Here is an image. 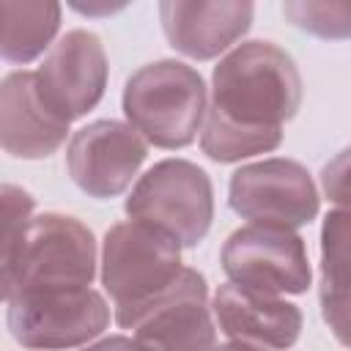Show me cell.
<instances>
[{
    "label": "cell",
    "mask_w": 351,
    "mask_h": 351,
    "mask_svg": "<svg viewBox=\"0 0 351 351\" xmlns=\"http://www.w3.org/2000/svg\"><path fill=\"white\" fill-rule=\"evenodd\" d=\"M299 104L302 77L293 58L271 41H247L214 66L206 112L244 129H280Z\"/></svg>",
    "instance_id": "cell-1"
},
{
    "label": "cell",
    "mask_w": 351,
    "mask_h": 351,
    "mask_svg": "<svg viewBox=\"0 0 351 351\" xmlns=\"http://www.w3.org/2000/svg\"><path fill=\"white\" fill-rule=\"evenodd\" d=\"M3 263V299L88 288L96 274V241L93 233L74 217L41 214L33 217L22 239Z\"/></svg>",
    "instance_id": "cell-2"
},
{
    "label": "cell",
    "mask_w": 351,
    "mask_h": 351,
    "mask_svg": "<svg viewBox=\"0 0 351 351\" xmlns=\"http://www.w3.org/2000/svg\"><path fill=\"white\" fill-rule=\"evenodd\" d=\"M181 244L145 222H118L101 247V282L115 302V321L129 329L140 310L165 296L181 277Z\"/></svg>",
    "instance_id": "cell-3"
},
{
    "label": "cell",
    "mask_w": 351,
    "mask_h": 351,
    "mask_svg": "<svg viewBox=\"0 0 351 351\" xmlns=\"http://www.w3.org/2000/svg\"><path fill=\"white\" fill-rule=\"evenodd\" d=\"M203 77L181 60H156L137 69L123 88V112L148 143L184 148L206 121Z\"/></svg>",
    "instance_id": "cell-4"
},
{
    "label": "cell",
    "mask_w": 351,
    "mask_h": 351,
    "mask_svg": "<svg viewBox=\"0 0 351 351\" xmlns=\"http://www.w3.org/2000/svg\"><path fill=\"white\" fill-rule=\"evenodd\" d=\"M126 214L162 230L181 247H195L211 228V181L186 159H165L134 184L126 197Z\"/></svg>",
    "instance_id": "cell-5"
},
{
    "label": "cell",
    "mask_w": 351,
    "mask_h": 351,
    "mask_svg": "<svg viewBox=\"0 0 351 351\" xmlns=\"http://www.w3.org/2000/svg\"><path fill=\"white\" fill-rule=\"evenodd\" d=\"M8 304L11 337L25 348H71L104 332L110 310L93 288L38 291L14 296Z\"/></svg>",
    "instance_id": "cell-6"
},
{
    "label": "cell",
    "mask_w": 351,
    "mask_h": 351,
    "mask_svg": "<svg viewBox=\"0 0 351 351\" xmlns=\"http://www.w3.org/2000/svg\"><path fill=\"white\" fill-rule=\"evenodd\" d=\"M222 269L230 282L277 296L302 293L310 285V261L302 236L277 225H247L228 236Z\"/></svg>",
    "instance_id": "cell-7"
},
{
    "label": "cell",
    "mask_w": 351,
    "mask_h": 351,
    "mask_svg": "<svg viewBox=\"0 0 351 351\" xmlns=\"http://www.w3.org/2000/svg\"><path fill=\"white\" fill-rule=\"evenodd\" d=\"M230 208L258 225L302 228L318 214V192L310 173L293 159L244 165L230 178Z\"/></svg>",
    "instance_id": "cell-8"
},
{
    "label": "cell",
    "mask_w": 351,
    "mask_h": 351,
    "mask_svg": "<svg viewBox=\"0 0 351 351\" xmlns=\"http://www.w3.org/2000/svg\"><path fill=\"white\" fill-rule=\"evenodd\" d=\"M36 85L47 107L63 118H82L99 104L107 88V55L90 30H69L36 71Z\"/></svg>",
    "instance_id": "cell-9"
},
{
    "label": "cell",
    "mask_w": 351,
    "mask_h": 351,
    "mask_svg": "<svg viewBox=\"0 0 351 351\" xmlns=\"http://www.w3.org/2000/svg\"><path fill=\"white\" fill-rule=\"evenodd\" d=\"M143 134L121 121H96L74 132L66 165L74 184L90 197L121 195L145 162Z\"/></svg>",
    "instance_id": "cell-10"
},
{
    "label": "cell",
    "mask_w": 351,
    "mask_h": 351,
    "mask_svg": "<svg viewBox=\"0 0 351 351\" xmlns=\"http://www.w3.org/2000/svg\"><path fill=\"white\" fill-rule=\"evenodd\" d=\"M206 280L184 269L178 282L151 302L129 324L134 337L151 351H214L217 332L206 307Z\"/></svg>",
    "instance_id": "cell-11"
},
{
    "label": "cell",
    "mask_w": 351,
    "mask_h": 351,
    "mask_svg": "<svg viewBox=\"0 0 351 351\" xmlns=\"http://www.w3.org/2000/svg\"><path fill=\"white\" fill-rule=\"evenodd\" d=\"M69 121L58 118L38 93L36 71H11L0 85V143L19 159H44L66 140Z\"/></svg>",
    "instance_id": "cell-12"
},
{
    "label": "cell",
    "mask_w": 351,
    "mask_h": 351,
    "mask_svg": "<svg viewBox=\"0 0 351 351\" xmlns=\"http://www.w3.org/2000/svg\"><path fill=\"white\" fill-rule=\"evenodd\" d=\"M159 19L167 41L178 52L195 60H208L247 33L252 22V3L165 0L159 5Z\"/></svg>",
    "instance_id": "cell-13"
},
{
    "label": "cell",
    "mask_w": 351,
    "mask_h": 351,
    "mask_svg": "<svg viewBox=\"0 0 351 351\" xmlns=\"http://www.w3.org/2000/svg\"><path fill=\"white\" fill-rule=\"evenodd\" d=\"M214 315L219 329L230 340H244L269 348H288L302 332V313L296 304L241 288L236 282L217 288Z\"/></svg>",
    "instance_id": "cell-14"
},
{
    "label": "cell",
    "mask_w": 351,
    "mask_h": 351,
    "mask_svg": "<svg viewBox=\"0 0 351 351\" xmlns=\"http://www.w3.org/2000/svg\"><path fill=\"white\" fill-rule=\"evenodd\" d=\"M60 27V5L52 0H0V52L11 63L38 58Z\"/></svg>",
    "instance_id": "cell-15"
},
{
    "label": "cell",
    "mask_w": 351,
    "mask_h": 351,
    "mask_svg": "<svg viewBox=\"0 0 351 351\" xmlns=\"http://www.w3.org/2000/svg\"><path fill=\"white\" fill-rule=\"evenodd\" d=\"M282 140L280 129H244L230 121H222L211 112H206L200 148L214 162H239L252 154H266L277 148Z\"/></svg>",
    "instance_id": "cell-16"
},
{
    "label": "cell",
    "mask_w": 351,
    "mask_h": 351,
    "mask_svg": "<svg viewBox=\"0 0 351 351\" xmlns=\"http://www.w3.org/2000/svg\"><path fill=\"white\" fill-rule=\"evenodd\" d=\"M321 285L351 288V208L329 211L321 228Z\"/></svg>",
    "instance_id": "cell-17"
},
{
    "label": "cell",
    "mask_w": 351,
    "mask_h": 351,
    "mask_svg": "<svg viewBox=\"0 0 351 351\" xmlns=\"http://www.w3.org/2000/svg\"><path fill=\"white\" fill-rule=\"evenodd\" d=\"M282 14L296 27L321 38H351V3L348 0H288Z\"/></svg>",
    "instance_id": "cell-18"
},
{
    "label": "cell",
    "mask_w": 351,
    "mask_h": 351,
    "mask_svg": "<svg viewBox=\"0 0 351 351\" xmlns=\"http://www.w3.org/2000/svg\"><path fill=\"white\" fill-rule=\"evenodd\" d=\"M3 255L11 252L16 247V241L22 239L25 228L30 225V211H33V197L19 189L5 184L3 186Z\"/></svg>",
    "instance_id": "cell-19"
},
{
    "label": "cell",
    "mask_w": 351,
    "mask_h": 351,
    "mask_svg": "<svg viewBox=\"0 0 351 351\" xmlns=\"http://www.w3.org/2000/svg\"><path fill=\"white\" fill-rule=\"evenodd\" d=\"M321 313L332 335L351 348V288L321 285Z\"/></svg>",
    "instance_id": "cell-20"
},
{
    "label": "cell",
    "mask_w": 351,
    "mask_h": 351,
    "mask_svg": "<svg viewBox=\"0 0 351 351\" xmlns=\"http://www.w3.org/2000/svg\"><path fill=\"white\" fill-rule=\"evenodd\" d=\"M321 186H324V195L332 203L351 208V148L340 151L321 170Z\"/></svg>",
    "instance_id": "cell-21"
},
{
    "label": "cell",
    "mask_w": 351,
    "mask_h": 351,
    "mask_svg": "<svg viewBox=\"0 0 351 351\" xmlns=\"http://www.w3.org/2000/svg\"><path fill=\"white\" fill-rule=\"evenodd\" d=\"M85 351H151L148 346H143L137 337H123V335H112V337H104L99 340L96 346H88Z\"/></svg>",
    "instance_id": "cell-22"
},
{
    "label": "cell",
    "mask_w": 351,
    "mask_h": 351,
    "mask_svg": "<svg viewBox=\"0 0 351 351\" xmlns=\"http://www.w3.org/2000/svg\"><path fill=\"white\" fill-rule=\"evenodd\" d=\"M214 351H266V348L255 346V343H244V340H230V343H225V346H219Z\"/></svg>",
    "instance_id": "cell-23"
}]
</instances>
